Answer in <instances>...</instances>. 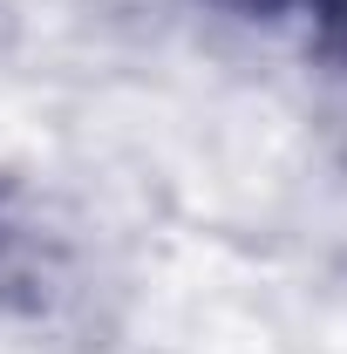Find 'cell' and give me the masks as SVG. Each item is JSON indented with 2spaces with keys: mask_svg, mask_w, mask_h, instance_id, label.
Masks as SVG:
<instances>
[{
  "mask_svg": "<svg viewBox=\"0 0 347 354\" xmlns=\"http://www.w3.org/2000/svg\"><path fill=\"white\" fill-rule=\"evenodd\" d=\"M218 7H232V14H252V21H279V14H293L300 0H218Z\"/></svg>",
  "mask_w": 347,
  "mask_h": 354,
  "instance_id": "cell-2",
  "label": "cell"
},
{
  "mask_svg": "<svg viewBox=\"0 0 347 354\" xmlns=\"http://www.w3.org/2000/svg\"><path fill=\"white\" fill-rule=\"evenodd\" d=\"M293 14L313 21V35H320V48H327L334 62H347V0H300Z\"/></svg>",
  "mask_w": 347,
  "mask_h": 354,
  "instance_id": "cell-1",
  "label": "cell"
}]
</instances>
